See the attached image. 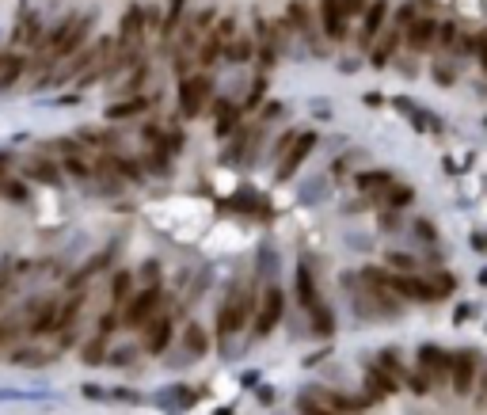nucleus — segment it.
Wrapping results in <instances>:
<instances>
[{"label": "nucleus", "instance_id": "obj_1", "mask_svg": "<svg viewBox=\"0 0 487 415\" xmlns=\"http://www.w3.org/2000/svg\"><path fill=\"white\" fill-rule=\"evenodd\" d=\"M248 320H255V294H251L248 286H232L224 305H221V313H217V339L229 343Z\"/></svg>", "mask_w": 487, "mask_h": 415}, {"label": "nucleus", "instance_id": "obj_2", "mask_svg": "<svg viewBox=\"0 0 487 415\" xmlns=\"http://www.w3.org/2000/svg\"><path fill=\"white\" fill-rule=\"evenodd\" d=\"M160 297H164V290L156 286H145L141 294H134L129 297V305H126V316H122V324L126 328H145L148 320L156 316V309H160Z\"/></svg>", "mask_w": 487, "mask_h": 415}, {"label": "nucleus", "instance_id": "obj_3", "mask_svg": "<svg viewBox=\"0 0 487 415\" xmlns=\"http://www.w3.org/2000/svg\"><path fill=\"white\" fill-rule=\"evenodd\" d=\"M210 77H202V73H194V77H183L179 80V115L183 118H194L198 111L205 107V99H210Z\"/></svg>", "mask_w": 487, "mask_h": 415}, {"label": "nucleus", "instance_id": "obj_4", "mask_svg": "<svg viewBox=\"0 0 487 415\" xmlns=\"http://www.w3.org/2000/svg\"><path fill=\"white\" fill-rule=\"evenodd\" d=\"M91 23H96V16H69V20L61 23V31L53 35V54H58V58L77 54V46L84 42V35H88Z\"/></svg>", "mask_w": 487, "mask_h": 415}, {"label": "nucleus", "instance_id": "obj_5", "mask_svg": "<svg viewBox=\"0 0 487 415\" xmlns=\"http://www.w3.org/2000/svg\"><path fill=\"white\" fill-rule=\"evenodd\" d=\"M278 320H282V290H278V286H267L263 297H259V309H255V324H251L255 339H263V335L274 332Z\"/></svg>", "mask_w": 487, "mask_h": 415}, {"label": "nucleus", "instance_id": "obj_6", "mask_svg": "<svg viewBox=\"0 0 487 415\" xmlns=\"http://www.w3.org/2000/svg\"><path fill=\"white\" fill-rule=\"evenodd\" d=\"M476 370H480V358H476V351H453V366H449V381H453V392H461V396L472 392Z\"/></svg>", "mask_w": 487, "mask_h": 415}, {"label": "nucleus", "instance_id": "obj_7", "mask_svg": "<svg viewBox=\"0 0 487 415\" xmlns=\"http://www.w3.org/2000/svg\"><path fill=\"white\" fill-rule=\"evenodd\" d=\"M449 366H453V354L442 351L434 343H423L419 347V370H423L430 381H449Z\"/></svg>", "mask_w": 487, "mask_h": 415}, {"label": "nucleus", "instance_id": "obj_8", "mask_svg": "<svg viewBox=\"0 0 487 415\" xmlns=\"http://www.w3.org/2000/svg\"><path fill=\"white\" fill-rule=\"evenodd\" d=\"M316 149V134H297V141H293V149L282 156V168H278V179H289L297 172V168L308 160V153Z\"/></svg>", "mask_w": 487, "mask_h": 415}, {"label": "nucleus", "instance_id": "obj_9", "mask_svg": "<svg viewBox=\"0 0 487 415\" xmlns=\"http://www.w3.org/2000/svg\"><path fill=\"white\" fill-rule=\"evenodd\" d=\"M172 335H175L172 316H153V324L145 328V351H148V354H160V351H167Z\"/></svg>", "mask_w": 487, "mask_h": 415}, {"label": "nucleus", "instance_id": "obj_10", "mask_svg": "<svg viewBox=\"0 0 487 415\" xmlns=\"http://www.w3.org/2000/svg\"><path fill=\"white\" fill-rule=\"evenodd\" d=\"M385 286H392L396 294H404V297H411V301H438V290H434V286H426V282H419V278H407V275L388 278Z\"/></svg>", "mask_w": 487, "mask_h": 415}, {"label": "nucleus", "instance_id": "obj_11", "mask_svg": "<svg viewBox=\"0 0 487 415\" xmlns=\"http://www.w3.org/2000/svg\"><path fill=\"white\" fill-rule=\"evenodd\" d=\"M434 35H438V23L430 20V16H415V23L407 27V46L411 50H430V42H434Z\"/></svg>", "mask_w": 487, "mask_h": 415}, {"label": "nucleus", "instance_id": "obj_12", "mask_svg": "<svg viewBox=\"0 0 487 415\" xmlns=\"http://www.w3.org/2000/svg\"><path fill=\"white\" fill-rule=\"evenodd\" d=\"M320 20H324V31L331 35L335 42L346 35V16H343L339 0H320Z\"/></svg>", "mask_w": 487, "mask_h": 415}, {"label": "nucleus", "instance_id": "obj_13", "mask_svg": "<svg viewBox=\"0 0 487 415\" xmlns=\"http://www.w3.org/2000/svg\"><path fill=\"white\" fill-rule=\"evenodd\" d=\"M297 297H301V305L308 309V313H316V309H324L320 305V294H316V282H312V271L305 267H297Z\"/></svg>", "mask_w": 487, "mask_h": 415}, {"label": "nucleus", "instance_id": "obj_14", "mask_svg": "<svg viewBox=\"0 0 487 415\" xmlns=\"http://www.w3.org/2000/svg\"><path fill=\"white\" fill-rule=\"evenodd\" d=\"M385 16H388V4H385V0L369 4V12H365V20H362V46H369L373 39H377V31L385 27Z\"/></svg>", "mask_w": 487, "mask_h": 415}, {"label": "nucleus", "instance_id": "obj_15", "mask_svg": "<svg viewBox=\"0 0 487 415\" xmlns=\"http://www.w3.org/2000/svg\"><path fill=\"white\" fill-rule=\"evenodd\" d=\"M141 23H145L141 8H129V12H126V20H122V27H118V42L126 46V50H134L137 39H141Z\"/></svg>", "mask_w": 487, "mask_h": 415}, {"label": "nucleus", "instance_id": "obj_16", "mask_svg": "<svg viewBox=\"0 0 487 415\" xmlns=\"http://www.w3.org/2000/svg\"><path fill=\"white\" fill-rule=\"evenodd\" d=\"M129 297H134V275L118 271V275L110 278V301H115V305H129Z\"/></svg>", "mask_w": 487, "mask_h": 415}, {"label": "nucleus", "instance_id": "obj_17", "mask_svg": "<svg viewBox=\"0 0 487 415\" xmlns=\"http://www.w3.org/2000/svg\"><path fill=\"white\" fill-rule=\"evenodd\" d=\"M80 309H84V297H80V294H72L69 301H65V305H58V328H65V332H69V328L77 324Z\"/></svg>", "mask_w": 487, "mask_h": 415}, {"label": "nucleus", "instance_id": "obj_18", "mask_svg": "<svg viewBox=\"0 0 487 415\" xmlns=\"http://www.w3.org/2000/svg\"><path fill=\"white\" fill-rule=\"evenodd\" d=\"M58 328V305H42V313L34 316V324H31V335H46V332H53Z\"/></svg>", "mask_w": 487, "mask_h": 415}, {"label": "nucleus", "instance_id": "obj_19", "mask_svg": "<svg viewBox=\"0 0 487 415\" xmlns=\"http://www.w3.org/2000/svg\"><path fill=\"white\" fill-rule=\"evenodd\" d=\"M388 392H396V381H392L385 370L373 366V370H369V396H388Z\"/></svg>", "mask_w": 487, "mask_h": 415}, {"label": "nucleus", "instance_id": "obj_20", "mask_svg": "<svg viewBox=\"0 0 487 415\" xmlns=\"http://www.w3.org/2000/svg\"><path fill=\"white\" fill-rule=\"evenodd\" d=\"M388 183H392V175L381 172V168H373V172H362V175H358V187H362V191H385Z\"/></svg>", "mask_w": 487, "mask_h": 415}, {"label": "nucleus", "instance_id": "obj_21", "mask_svg": "<svg viewBox=\"0 0 487 415\" xmlns=\"http://www.w3.org/2000/svg\"><path fill=\"white\" fill-rule=\"evenodd\" d=\"M23 73V58H15V54H8L4 61H0V88H8V84H15V77Z\"/></svg>", "mask_w": 487, "mask_h": 415}, {"label": "nucleus", "instance_id": "obj_22", "mask_svg": "<svg viewBox=\"0 0 487 415\" xmlns=\"http://www.w3.org/2000/svg\"><path fill=\"white\" fill-rule=\"evenodd\" d=\"M396 46H400V31H392L388 39H385V42L377 46V50L369 54V58H373V65H388V58H392V50H396Z\"/></svg>", "mask_w": 487, "mask_h": 415}, {"label": "nucleus", "instance_id": "obj_23", "mask_svg": "<svg viewBox=\"0 0 487 415\" xmlns=\"http://www.w3.org/2000/svg\"><path fill=\"white\" fill-rule=\"evenodd\" d=\"M205 343H210V339H205L202 328L198 324H186V347H191V354H202Z\"/></svg>", "mask_w": 487, "mask_h": 415}, {"label": "nucleus", "instance_id": "obj_24", "mask_svg": "<svg viewBox=\"0 0 487 415\" xmlns=\"http://www.w3.org/2000/svg\"><path fill=\"white\" fill-rule=\"evenodd\" d=\"M137 111H145V99L118 103V107H110V111H107V118H129V115H137Z\"/></svg>", "mask_w": 487, "mask_h": 415}, {"label": "nucleus", "instance_id": "obj_25", "mask_svg": "<svg viewBox=\"0 0 487 415\" xmlns=\"http://www.w3.org/2000/svg\"><path fill=\"white\" fill-rule=\"evenodd\" d=\"M50 164H34V168H27V175H34V179H42V183H58V175L53 172H46Z\"/></svg>", "mask_w": 487, "mask_h": 415}, {"label": "nucleus", "instance_id": "obj_26", "mask_svg": "<svg viewBox=\"0 0 487 415\" xmlns=\"http://www.w3.org/2000/svg\"><path fill=\"white\" fill-rule=\"evenodd\" d=\"M411 198H415V194H411V191H407V187H392V194H388V202H392V206H407V202H411Z\"/></svg>", "mask_w": 487, "mask_h": 415}, {"label": "nucleus", "instance_id": "obj_27", "mask_svg": "<svg viewBox=\"0 0 487 415\" xmlns=\"http://www.w3.org/2000/svg\"><path fill=\"white\" fill-rule=\"evenodd\" d=\"M388 263H392V267H400V271H411V267H415V259H411V256H404V252H392V256H388Z\"/></svg>", "mask_w": 487, "mask_h": 415}, {"label": "nucleus", "instance_id": "obj_28", "mask_svg": "<svg viewBox=\"0 0 487 415\" xmlns=\"http://www.w3.org/2000/svg\"><path fill=\"white\" fill-rule=\"evenodd\" d=\"M232 46H236V50H232V58H236V61H248L251 58V42L248 39H236Z\"/></svg>", "mask_w": 487, "mask_h": 415}, {"label": "nucleus", "instance_id": "obj_29", "mask_svg": "<svg viewBox=\"0 0 487 415\" xmlns=\"http://www.w3.org/2000/svg\"><path fill=\"white\" fill-rule=\"evenodd\" d=\"M407 385H411V389H415V392H426V389H430V377H426L423 370H419L415 377H407Z\"/></svg>", "mask_w": 487, "mask_h": 415}, {"label": "nucleus", "instance_id": "obj_30", "mask_svg": "<svg viewBox=\"0 0 487 415\" xmlns=\"http://www.w3.org/2000/svg\"><path fill=\"white\" fill-rule=\"evenodd\" d=\"M339 8H343V16H358L365 8V0H339Z\"/></svg>", "mask_w": 487, "mask_h": 415}, {"label": "nucleus", "instance_id": "obj_31", "mask_svg": "<svg viewBox=\"0 0 487 415\" xmlns=\"http://www.w3.org/2000/svg\"><path fill=\"white\" fill-rule=\"evenodd\" d=\"M12 335H15V324H12V320H4V324H0V347L12 343Z\"/></svg>", "mask_w": 487, "mask_h": 415}, {"label": "nucleus", "instance_id": "obj_32", "mask_svg": "<svg viewBox=\"0 0 487 415\" xmlns=\"http://www.w3.org/2000/svg\"><path fill=\"white\" fill-rule=\"evenodd\" d=\"M476 396H480V400L487 404V370H483V381H480V389H476Z\"/></svg>", "mask_w": 487, "mask_h": 415}, {"label": "nucleus", "instance_id": "obj_33", "mask_svg": "<svg viewBox=\"0 0 487 415\" xmlns=\"http://www.w3.org/2000/svg\"><path fill=\"white\" fill-rule=\"evenodd\" d=\"M468 313H472V309H468V305H461V309H457V316H453V320H457V324H464V320H468Z\"/></svg>", "mask_w": 487, "mask_h": 415}, {"label": "nucleus", "instance_id": "obj_34", "mask_svg": "<svg viewBox=\"0 0 487 415\" xmlns=\"http://www.w3.org/2000/svg\"><path fill=\"white\" fill-rule=\"evenodd\" d=\"M480 58H483V65H487V39H480Z\"/></svg>", "mask_w": 487, "mask_h": 415}, {"label": "nucleus", "instance_id": "obj_35", "mask_svg": "<svg viewBox=\"0 0 487 415\" xmlns=\"http://www.w3.org/2000/svg\"><path fill=\"white\" fill-rule=\"evenodd\" d=\"M4 297H8V282L0 278V301H4Z\"/></svg>", "mask_w": 487, "mask_h": 415}, {"label": "nucleus", "instance_id": "obj_36", "mask_svg": "<svg viewBox=\"0 0 487 415\" xmlns=\"http://www.w3.org/2000/svg\"><path fill=\"white\" fill-rule=\"evenodd\" d=\"M217 415H229V408H221V411H217Z\"/></svg>", "mask_w": 487, "mask_h": 415}]
</instances>
